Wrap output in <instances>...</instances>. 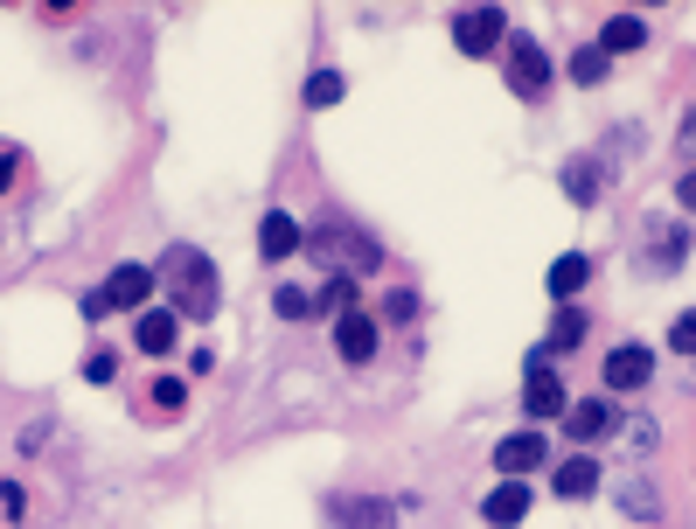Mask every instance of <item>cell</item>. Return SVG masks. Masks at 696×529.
<instances>
[{
	"mask_svg": "<svg viewBox=\"0 0 696 529\" xmlns=\"http://www.w3.org/2000/svg\"><path fill=\"white\" fill-rule=\"evenodd\" d=\"M154 279L167 286V307H181L188 320H210L223 307V279H216L210 251H196V244H167Z\"/></svg>",
	"mask_w": 696,
	"mask_h": 529,
	"instance_id": "obj_1",
	"label": "cell"
},
{
	"mask_svg": "<svg viewBox=\"0 0 696 529\" xmlns=\"http://www.w3.org/2000/svg\"><path fill=\"white\" fill-rule=\"evenodd\" d=\"M299 251L321 258V264H328V279L376 272V237H369V231H349V223H321L314 237H299Z\"/></svg>",
	"mask_w": 696,
	"mask_h": 529,
	"instance_id": "obj_2",
	"label": "cell"
},
{
	"mask_svg": "<svg viewBox=\"0 0 696 529\" xmlns=\"http://www.w3.org/2000/svg\"><path fill=\"white\" fill-rule=\"evenodd\" d=\"M522 411L543 425V419H564V376L551 363V349H536L530 355V384H522Z\"/></svg>",
	"mask_w": 696,
	"mask_h": 529,
	"instance_id": "obj_3",
	"label": "cell"
},
{
	"mask_svg": "<svg viewBox=\"0 0 696 529\" xmlns=\"http://www.w3.org/2000/svg\"><path fill=\"white\" fill-rule=\"evenodd\" d=\"M453 43H460L467 56H495L502 43H509V14H502V8H467V14H453Z\"/></svg>",
	"mask_w": 696,
	"mask_h": 529,
	"instance_id": "obj_4",
	"label": "cell"
},
{
	"mask_svg": "<svg viewBox=\"0 0 696 529\" xmlns=\"http://www.w3.org/2000/svg\"><path fill=\"white\" fill-rule=\"evenodd\" d=\"M509 84H516V98H543L551 91V56L530 35H509Z\"/></svg>",
	"mask_w": 696,
	"mask_h": 529,
	"instance_id": "obj_5",
	"label": "cell"
},
{
	"mask_svg": "<svg viewBox=\"0 0 696 529\" xmlns=\"http://www.w3.org/2000/svg\"><path fill=\"white\" fill-rule=\"evenodd\" d=\"M543 460H551L543 432H516V439H502V446H495V474H502V481H522V474H536Z\"/></svg>",
	"mask_w": 696,
	"mask_h": 529,
	"instance_id": "obj_6",
	"label": "cell"
},
{
	"mask_svg": "<svg viewBox=\"0 0 696 529\" xmlns=\"http://www.w3.org/2000/svg\"><path fill=\"white\" fill-rule=\"evenodd\" d=\"M648 376H654V355H648L641 342H627V349L606 355V384H613V390H641Z\"/></svg>",
	"mask_w": 696,
	"mask_h": 529,
	"instance_id": "obj_7",
	"label": "cell"
},
{
	"mask_svg": "<svg viewBox=\"0 0 696 529\" xmlns=\"http://www.w3.org/2000/svg\"><path fill=\"white\" fill-rule=\"evenodd\" d=\"M613 425H620V411L606 404V397H592V404H564V432H571V439H606Z\"/></svg>",
	"mask_w": 696,
	"mask_h": 529,
	"instance_id": "obj_8",
	"label": "cell"
},
{
	"mask_svg": "<svg viewBox=\"0 0 696 529\" xmlns=\"http://www.w3.org/2000/svg\"><path fill=\"white\" fill-rule=\"evenodd\" d=\"M334 342H342V363H369L376 355V320L349 307L342 320H334Z\"/></svg>",
	"mask_w": 696,
	"mask_h": 529,
	"instance_id": "obj_9",
	"label": "cell"
},
{
	"mask_svg": "<svg viewBox=\"0 0 696 529\" xmlns=\"http://www.w3.org/2000/svg\"><path fill=\"white\" fill-rule=\"evenodd\" d=\"M146 293H154V272H146V264H119V272L105 279L111 314H119V307H146Z\"/></svg>",
	"mask_w": 696,
	"mask_h": 529,
	"instance_id": "obj_10",
	"label": "cell"
},
{
	"mask_svg": "<svg viewBox=\"0 0 696 529\" xmlns=\"http://www.w3.org/2000/svg\"><path fill=\"white\" fill-rule=\"evenodd\" d=\"M299 237H307V231H299L286 210H272L266 223H258V251H266L272 264H279V258H299Z\"/></svg>",
	"mask_w": 696,
	"mask_h": 529,
	"instance_id": "obj_11",
	"label": "cell"
},
{
	"mask_svg": "<svg viewBox=\"0 0 696 529\" xmlns=\"http://www.w3.org/2000/svg\"><path fill=\"white\" fill-rule=\"evenodd\" d=\"M133 342H140L146 355H175V342H181V320L167 314V307H146V314H140V334H133Z\"/></svg>",
	"mask_w": 696,
	"mask_h": 529,
	"instance_id": "obj_12",
	"label": "cell"
},
{
	"mask_svg": "<svg viewBox=\"0 0 696 529\" xmlns=\"http://www.w3.org/2000/svg\"><path fill=\"white\" fill-rule=\"evenodd\" d=\"M481 516L487 522H522V516H530V487H522V481H502V487H487V502H481Z\"/></svg>",
	"mask_w": 696,
	"mask_h": 529,
	"instance_id": "obj_13",
	"label": "cell"
},
{
	"mask_svg": "<svg viewBox=\"0 0 696 529\" xmlns=\"http://www.w3.org/2000/svg\"><path fill=\"white\" fill-rule=\"evenodd\" d=\"M641 43H648V22H641V14H606V28H599V56L641 49Z\"/></svg>",
	"mask_w": 696,
	"mask_h": 529,
	"instance_id": "obj_14",
	"label": "cell"
},
{
	"mask_svg": "<svg viewBox=\"0 0 696 529\" xmlns=\"http://www.w3.org/2000/svg\"><path fill=\"white\" fill-rule=\"evenodd\" d=\"M551 481H557V495H564V502H586V495H599V467L586 460V452H578V460H564Z\"/></svg>",
	"mask_w": 696,
	"mask_h": 529,
	"instance_id": "obj_15",
	"label": "cell"
},
{
	"mask_svg": "<svg viewBox=\"0 0 696 529\" xmlns=\"http://www.w3.org/2000/svg\"><path fill=\"white\" fill-rule=\"evenodd\" d=\"M586 279H592V258H578V251H564V258L551 264V293H557V299L586 293Z\"/></svg>",
	"mask_w": 696,
	"mask_h": 529,
	"instance_id": "obj_16",
	"label": "cell"
},
{
	"mask_svg": "<svg viewBox=\"0 0 696 529\" xmlns=\"http://www.w3.org/2000/svg\"><path fill=\"white\" fill-rule=\"evenodd\" d=\"M599 181H606L599 161H564V196L571 202H599Z\"/></svg>",
	"mask_w": 696,
	"mask_h": 529,
	"instance_id": "obj_17",
	"label": "cell"
},
{
	"mask_svg": "<svg viewBox=\"0 0 696 529\" xmlns=\"http://www.w3.org/2000/svg\"><path fill=\"white\" fill-rule=\"evenodd\" d=\"M334 522L342 529H390V508L384 502H334Z\"/></svg>",
	"mask_w": 696,
	"mask_h": 529,
	"instance_id": "obj_18",
	"label": "cell"
},
{
	"mask_svg": "<svg viewBox=\"0 0 696 529\" xmlns=\"http://www.w3.org/2000/svg\"><path fill=\"white\" fill-rule=\"evenodd\" d=\"M342 91H349L342 70H314V78H307V105H314V111H328V105H342Z\"/></svg>",
	"mask_w": 696,
	"mask_h": 529,
	"instance_id": "obj_19",
	"label": "cell"
},
{
	"mask_svg": "<svg viewBox=\"0 0 696 529\" xmlns=\"http://www.w3.org/2000/svg\"><path fill=\"white\" fill-rule=\"evenodd\" d=\"M349 307H355V286H349V279H328V286L314 293V314H334V320H342Z\"/></svg>",
	"mask_w": 696,
	"mask_h": 529,
	"instance_id": "obj_20",
	"label": "cell"
},
{
	"mask_svg": "<svg viewBox=\"0 0 696 529\" xmlns=\"http://www.w3.org/2000/svg\"><path fill=\"white\" fill-rule=\"evenodd\" d=\"M571 342H586V314L564 307V314L551 320V349H571Z\"/></svg>",
	"mask_w": 696,
	"mask_h": 529,
	"instance_id": "obj_21",
	"label": "cell"
},
{
	"mask_svg": "<svg viewBox=\"0 0 696 529\" xmlns=\"http://www.w3.org/2000/svg\"><path fill=\"white\" fill-rule=\"evenodd\" d=\"M571 84H606V56H599V49H578V56H571Z\"/></svg>",
	"mask_w": 696,
	"mask_h": 529,
	"instance_id": "obj_22",
	"label": "cell"
},
{
	"mask_svg": "<svg viewBox=\"0 0 696 529\" xmlns=\"http://www.w3.org/2000/svg\"><path fill=\"white\" fill-rule=\"evenodd\" d=\"M272 307H279V320H307V314H314V293H299V286H279V299H272Z\"/></svg>",
	"mask_w": 696,
	"mask_h": 529,
	"instance_id": "obj_23",
	"label": "cell"
},
{
	"mask_svg": "<svg viewBox=\"0 0 696 529\" xmlns=\"http://www.w3.org/2000/svg\"><path fill=\"white\" fill-rule=\"evenodd\" d=\"M111 369H119V363H111L105 349H98V355H84V384H111Z\"/></svg>",
	"mask_w": 696,
	"mask_h": 529,
	"instance_id": "obj_24",
	"label": "cell"
},
{
	"mask_svg": "<svg viewBox=\"0 0 696 529\" xmlns=\"http://www.w3.org/2000/svg\"><path fill=\"white\" fill-rule=\"evenodd\" d=\"M669 349H675V355H689V349H696V320H689V314L669 328Z\"/></svg>",
	"mask_w": 696,
	"mask_h": 529,
	"instance_id": "obj_25",
	"label": "cell"
},
{
	"mask_svg": "<svg viewBox=\"0 0 696 529\" xmlns=\"http://www.w3.org/2000/svg\"><path fill=\"white\" fill-rule=\"evenodd\" d=\"M181 397H188V390L175 384V376H161V384H154V404H161V411H181Z\"/></svg>",
	"mask_w": 696,
	"mask_h": 529,
	"instance_id": "obj_26",
	"label": "cell"
},
{
	"mask_svg": "<svg viewBox=\"0 0 696 529\" xmlns=\"http://www.w3.org/2000/svg\"><path fill=\"white\" fill-rule=\"evenodd\" d=\"M418 314V293H390V320H411Z\"/></svg>",
	"mask_w": 696,
	"mask_h": 529,
	"instance_id": "obj_27",
	"label": "cell"
},
{
	"mask_svg": "<svg viewBox=\"0 0 696 529\" xmlns=\"http://www.w3.org/2000/svg\"><path fill=\"white\" fill-rule=\"evenodd\" d=\"M111 314V299H105V286L98 293H84V320H105Z\"/></svg>",
	"mask_w": 696,
	"mask_h": 529,
	"instance_id": "obj_28",
	"label": "cell"
},
{
	"mask_svg": "<svg viewBox=\"0 0 696 529\" xmlns=\"http://www.w3.org/2000/svg\"><path fill=\"white\" fill-rule=\"evenodd\" d=\"M0 188H14V154H0Z\"/></svg>",
	"mask_w": 696,
	"mask_h": 529,
	"instance_id": "obj_29",
	"label": "cell"
}]
</instances>
